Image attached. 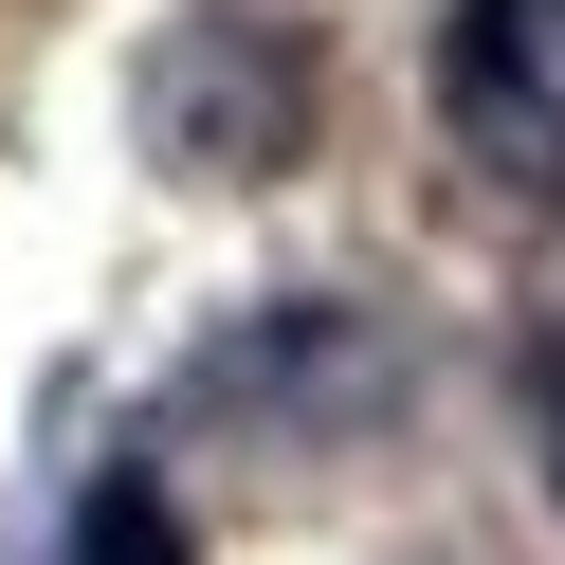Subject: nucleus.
I'll return each mask as SVG.
<instances>
[{"instance_id": "f257e3e1", "label": "nucleus", "mask_w": 565, "mask_h": 565, "mask_svg": "<svg viewBox=\"0 0 565 565\" xmlns=\"http://www.w3.org/2000/svg\"><path fill=\"white\" fill-rule=\"evenodd\" d=\"M147 147L183 164V183H274V164L310 147V38L256 19V0H201L183 38L147 55Z\"/></svg>"}, {"instance_id": "f03ea898", "label": "nucleus", "mask_w": 565, "mask_h": 565, "mask_svg": "<svg viewBox=\"0 0 565 565\" xmlns=\"http://www.w3.org/2000/svg\"><path fill=\"white\" fill-rule=\"evenodd\" d=\"M438 128H456L511 201L565 220V0H456V38H438Z\"/></svg>"}, {"instance_id": "7ed1b4c3", "label": "nucleus", "mask_w": 565, "mask_h": 565, "mask_svg": "<svg viewBox=\"0 0 565 565\" xmlns=\"http://www.w3.org/2000/svg\"><path fill=\"white\" fill-rule=\"evenodd\" d=\"M92 565H183V511H164L147 475H110L92 492Z\"/></svg>"}, {"instance_id": "20e7f679", "label": "nucleus", "mask_w": 565, "mask_h": 565, "mask_svg": "<svg viewBox=\"0 0 565 565\" xmlns=\"http://www.w3.org/2000/svg\"><path fill=\"white\" fill-rule=\"evenodd\" d=\"M529 438H547V492H565V329H529Z\"/></svg>"}]
</instances>
